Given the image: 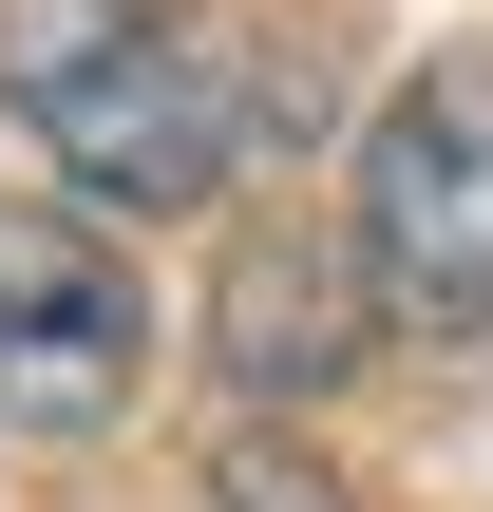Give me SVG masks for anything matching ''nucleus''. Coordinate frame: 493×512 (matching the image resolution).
<instances>
[{
    "instance_id": "4",
    "label": "nucleus",
    "mask_w": 493,
    "mask_h": 512,
    "mask_svg": "<svg viewBox=\"0 0 493 512\" xmlns=\"http://www.w3.org/2000/svg\"><path fill=\"white\" fill-rule=\"evenodd\" d=\"M209 342H228L247 399H323V380L361 361V266H342L323 228H247L228 285H209Z\"/></svg>"
},
{
    "instance_id": "5",
    "label": "nucleus",
    "mask_w": 493,
    "mask_h": 512,
    "mask_svg": "<svg viewBox=\"0 0 493 512\" xmlns=\"http://www.w3.org/2000/svg\"><path fill=\"white\" fill-rule=\"evenodd\" d=\"M228 512H342V475L285 456V437H247V456H228Z\"/></svg>"
},
{
    "instance_id": "3",
    "label": "nucleus",
    "mask_w": 493,
    "mask_h": 512,
    "mask_svg": "<svg viewBox=\"0 0 493 512\" xmlns=\"http://www.w3.org/2000/svg\"><path fill=\"white\" fill-rule=\"evenodd\" d=\"M152 380V304L76 209H0V418L19 437H95Z\"/></svg>"
},
{
    "instance_id": "1",
    "label": "nucleus",
    "mask_w": 493,
    "mask_h": 512,
    "mask_svg": "<svg viewBox=\"0 0 493 512\" xmlns=\"http://www.w3.org/2000/svg\"><path fill=\"white\" fill-rule=\"evenodd\" d=\"M0 95L95 209H209L228 190V57L171 0H0Z\"/></svg>"
},
{
    "instance_id": "2",
    "label": "nucleus",
    "mask_w": 493,
    "mask_h": 512,
    "mask_svg": "<svg viewBox=\"0 0 493 512\" xmlns=\"http://www.w3.org/2000/svg\"><path fill=\"white\" fill-rule=\"evenodd\" d=\"M361 266L418 342H493V38H437L361 133Z\"/></svg>"
}]
</instances>
